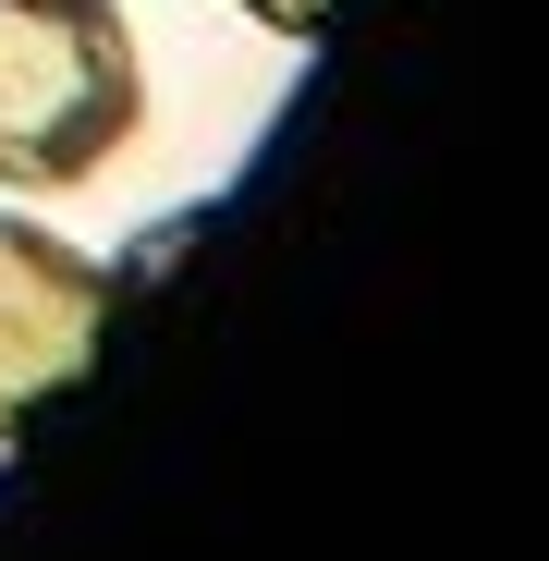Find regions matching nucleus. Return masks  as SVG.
Returning <instances> with one entry per match:
<instances>
[{
    "mask_svg": "<svg viewBox=\"0 0 549 561\" xmlns=\"http://www.w3.org/2000/svg\"><path fill=\"white\" fill-rule=\"evenodd\" d=\"M147 135L123 0H0V196H73Z\"/></svg>",
    "mask_w": 549,
    "mask_h": 561,
    "instance_id": "nucleus-1",
    "label": "nucleus"
},
{
    "mask_svg": "<svg viewBox=\"0 0 549 561\" xmlns=\"http://www.w3.org/2000/svg\"><path fill=\"white\" fill-rule=\"evenodd\" d=\"M111 330V268L73 232L0 208V439H25L37 403H61Z\"/></svg>",
    "mask_w": 549,
    "mask_h": 561,
    "instance_id": "nucleus-2",
    "label": "nucleus"
},
{
    "mask_svg": "<svg viewBox=\"0 0 549 561\" xmlns=\"http://www.w3.org/2000/svg\"><path fill=\"white\" fill-rule=\"evenodd\" d=\"M232 13H244V25H268V37H318L342 0H232Z\"/></svg>",
    "mask_w": 549,
    "mask_h": 561,
    "instance_id": "nucleus-3",
    "label": "nucleus"
}]
</instances>
